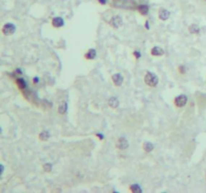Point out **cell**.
<instances>
[{
    "label": "cell",
    "instance_id": "cell-18",
    "mask_svg": "<svg viewBox=\"0 0 206 193\" xmlns=\"http://www.w3.org/2000/svg\"><path fill=\"white\" fill-rule=\"evenodd\" d=\"M39 139L41 141H47L49 139V133L47 131H43L39 134Z\"/></svg>",
    "mask_w": 206,
    "mask_h": 193
},
{
    "label": "cell",
    "instance_id": "cell-16",
    "mask_svg": "<svg viewBox=\"0 0 206 193\" xmlns=\"http://www.w3.org/2000/svg\"><path fill=\"white\" fill-rule=\"evenodd\" d=\"M188 30H189L190 33L197 34V33H199V31H200V28H199V26L197 24H191L188 27Z\"/></svg>",
    "mask_w": 206,
    "mask_h": 193
},
{
    "label": "cell",
    "instance_id": "cell-2",
    "mask_svg": "<svg viewBox=\"0 0 206 193\" xmlns=\"http://www.w3.org/2000/svg\"><path fill=\"white\" fill-rule=\"evenodd\" d=\"M15 30H16V26L11 22H7L2 27V32L4 35H12L15 32Z\"/></svg>",
    "mask_w": 206,
    "mask_h": 193
},
{
    "label": "cell",
    "instance_id": "cell-13",
    "mask_svg": "<svg viewBox=\"0 0 206 193\" xmlns=\"http://www.w3.org/2000/svg\"><path fill=\"white\" fill-rule=\"evenodd\" d=\"M138 11L140 12V14H142V15H147L149 13V6L148 5H146V4H141V5H139L138 6Z\"/></svg>",
    "mask_w": 206,
    "mask_h": 193
},
{
    "label": "cell",
    "instance_id": "cell-1",
    "mask_svg": "<svg viewBox=\"0 0 206 193\" xmlns=\"http://www.w3.org/2000/svg\"><path fill=\"white\" fill-rule=\"evenodd\" d=\"M145 84L150 88H156L159 84V78L151 72H147L144 78Z\"/></svg>",
    "mask_w": 206,
    "mask_h": 193
},
{
    "label": "cell",
    "instance_id": "cell-4",
    "mask_svg": "<svg viewBox=\"0 0 206 193\" xmlns=\"http://www.w3.org/2000/svg\"><path fill=\"white\" fill-rule=\"evenodd\" d=\"M109 23H110V25L112 27L119 28L120 26H122V24H123V19H122V17L120 16V15H115V16H113L111 18V20Z\"/></svg>",
    "mask_w": 206,
    "mask_h": 193
},
{
    "label": "cell",
    "instance_id": "cell-19",
    "mask_svg": "<svg viewBox=\"0 0 206 193\" xmlns=\"http://www.w3.org/2000/svg\"><path fill=\"white\" fill-rule=\"evenodd\" d=\"M43 169H44L45 172H51L52 169V164L51 163H46L43 165Z\"/></svg>",
    "mask_w": 206,
    "mask_h": 193
},
{
    "label": "cell",
    "instance_id": "cell-17",
    "mask_svg": "<svg viewBox=\"0 0 206 193\" xmlns=\"http://www.w3.org/2000/svg\"><path fill=\"white\" fill-rule=\"evenodd\" d=\"M130 191H132L134 193H141L143 190L142 188L140 187L139 184H132L130 186Z\"/></svg>",
    "mask_w": 206,
    "mask_h": 193
},
{
    "label": "cell",
    "instance_id": "cell-12",
    "mask_svg": "<svg viewBox=\"0 0 206 193\" xmlns=\"http://www.w3.org/2000/svg\"><path fill=\"white\" fill-rule=\"evenodd\" d=\"M96 50L95 48H90L85 55V58L89 59V61H92V59L96 58Z\"/></svg>",
    "mask_w": 206,
    "mask_h": 193
},
{
    "label": "cell",
    "instance_id": "cell-11",
    "mask_svg": "<svg viewBox=\"0 0 206 193\" xmlns=\"http://www.w3.org/2000/svg\"><path fill=\"white\" fill-rule=\"evenodd\" d=\"M108 104H109V107L112 108V109H117L119 105H120V102H119L117 97H112L110 98V100H109Z\"/></svg>",
    "mask_w": 206,
    "mask_h": 193
},
{
    "label": "cell",
    "instance_id": "cell-20",
    "mask_svg": "<svg viewBox=\"0 0 206 193\" xmlns=\"http://www.w3.org/2000/svg\"><path fill=\"white\" fill-rule=\"evenodd\" d=\"M178 71H179V72H180L181 75H183V74H185L186 68H185V66H184V65H179V68H178Z\"/></svg>",
    "mask_w": 206,
    "mask_h": 193
},
{
    "label": "cell",
    "instance_id": "cell-6",
    "mask_svg": "<svg viewBox=\"0 0 206 193\" xmlns=\"http://www.w3.org/2000/svg\"><path fill=\"white\" fill-rule=\"evenodd\" d=\"M112 80H113V83L116 87H121L122 84L124 82V78L121 74H115L112 75Z\"/></svg>",
    "mask_w": 206,
    "mask_h": 193
},
{
    "label": "cell",
    "instance_id": "cell-3",
    "mask_svg": "<svg viewBox=\"0 0 206 193\" xmlns=\"http://www.w3.org/2000/svg\"><path fill=\"white\" fill-rule=\"evenodd\" d=\"M187 101H188V98H187L186 95H179L177 98H175V100H174V104H175V106L178 108H183L186 106L187 104Z\"/></svg>",
    "mask_w": 206,
    "mask_h": 193
},
{
    "label": "cell",
    "instance_id": "cell-7",
    "mask_svg": "<svg viewBox=\"0 0 206 193\" xmlns=\"http://www.w3.org/2000/svg\"><path fill=\"white\" fill-rule=\"evenodd\" d=\"M15 84L17 85L18 88H19L20 91H26L27 90V84L24 78H17L16 80H15Z\"/></svg>",
    "mask_w": 206,
    "mask_h": 193
},
{
    "label": "cell",
    "instance_id": "cell-10",
    "mask_svg": "<svg viewBox=\"0 0 206 193\" xmlns=\"http://www.w3.org/2000/svg\"><path fill=\"white\" fill-rule=\"evenodd\" d=\"M170 17V12L167 10V9L165 8H161L160 10H159V18H160L161 20H167L168 18Z\"/></svg>",
    "mask_w": 206,
    "mask_h": 193
},
{
    "label": "cell",
    "instance_id": "cell-22",
    "mask_svg": "<svg viewBox=\"0 0 206 193\" xmlns=\"http://www.w3.org/2000/svg\"><path fill=\"white\" fill-rule=\"evenodd\" d=\"M15 74H17V75H21L22 72H21V69L20 68H17V69H15Z\"/></svg>",
    "mask_w": 206,
    "mask_h": 193
},
{
    "label": "cell",
    "instance_id": "cell-24",
    "mask_svg": "<svg viewBox=\"0 0 206 193\" xmlns=\"http://www.w3.org/2000/svg\"><path fill=\"white\" fill-rule=\"evenodd\" d=\"M38 80H39V78H37V77L34 78H33V84H37V83H38Z\"/></svg>",
    "mask_w": 206,
    "mask_h": 193
},
{
    "label": "cell",
    "instance_id": "cell-23",
    "mask_svg": "<svg viewBox=\"0 0 206 193\" xmlns=\"http://www.w3.org/2000/svg\"><path fill=\"white\" fill-rule=\"evenodd\" d=\"M98 1L101 3V4H103V5L107 4V0H98Z\"/></svg>",
    "mask_w": 206,
    "mask_h": 193
},
{
    "label": "cell",
    "instance_id": "cell-21",
    "mask_svg": "<svg viewBox=\"0 0 206 193\" xmlns=\"http://www.w3.org/2000/svg\"><path fill=\"white\" fill-rule=\"evenodd\" d=\"M133 55H135L136 58H141V52H140L139 50H137V52H134Z\"/></svg>",
    "mask_w": 206,
    "mask_h": 193
},
{
    "label": "cell",
    "instance_id": "cell-9",
    "mask_svg": "<svg viewBox=\"0 0 206 193\" xmlns=\"http://www.w3.org/2000/svg\"><path fill=\"white\" fill-rule=\"evenodd\" d=\"M165 53L164 49L160 46H154L151 49V55L153 56H162Z\"/></svg>",
    "mask_w": 206,
    "mask_h": 193
},
{
    "label": "cell",
    "instance_id": "cell-8",
    "mask_svg": "<svg viewBox=\"0 0 206 193\" xmlns=\"http://www.w3.org/2000/svg\"><path fill=\"white\" fill-rule=\"evenodd\" d=\"M51 24H52V26H54V27L59 28V27H61V26H64V20L62 19L61 17L57 16V17L52 18Z\"/></svg>",
    "mask_w": 206,
    "mask_h": 193
},
{
    "label": "cell",
    "instance_id": "cell-5",
    "mask_svg": "<svg viewBox=\"0 0 206 193\" xmlns=\"http://www.w3.org/2000/svg\"><path fill=\"white\" fill-rule=\"evenodd\" d=\"M116 147L119 150H126L127 148L129 147V142H128V140L125 137H121L118 139Z\"/></svg>",
    "mask_w": 206,
    "mask_h": 193
},
{
    "label": "cell",
    "instance_id": "cell-25",
    "mask_svg": "<svg viewBox=\"0 0 206 193\" xmlns=\"http://www.w3.org/2000/svg\"><path fill=\"white\" fill-rule=\"evenodd\" d=\"M145 26H146V28H147V29H150V26H149V20H147V21H146V24H145Z\"/></svg>",
    "mask_w": 206,
    "mask_h": 193
},
{
    "label": "cell",
    "instance_id": "cell-26",
    "mask_svg": "<svg viewBox=\"0 0 206 193\" xmlns=\"http://www.w3.org/2000/svg\"><path fill=\"white\" fill-rule=\"evenodd\" d=\"M96 136H99V138L101 139V140H103V139H104V136H103L102 134H96Z\"/></svg>",
    "mask_w": 206,
    "mask_h": 193
},
{
    "label": "cell",
    "instance_id": "cell-14",
    "mask_svg": "<svg viewBox=\"0 0 206 193\" xmlns=\"http://www.w3.org/2000/svg\"><path fill=\"white\" fill-rule=\"evenodd\" d=\"M143 149H144L146 153H150V152L154 150V145L150 143V142H145V143L143 144Z\"/></svg>",
    "mask_w": 206,
    "mask_h": 193
},
{
    "label": "cell",
    "instance_id": "cell-15",
    "mask_svg": "<svg viewBox=\"0 0 206 193\" xmlns=\"http://www.w3.org/2000/svg\"><path fill=\"white\" fill-rule=\"evenodd\" d=\"M67 104L65 102H61L60 105L58 106V113L60 114V115H64V114L67 113Z\"/></svg>",
    "mask_w": 206,
    "mask_h": 193
}]
</instances>
